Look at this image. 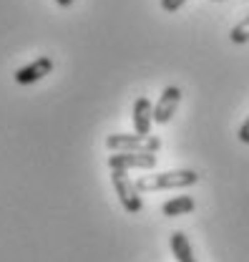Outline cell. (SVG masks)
Returning <instances> with one entry per match:
<instances>
[{"instance_id":"obj_4","label":"cell","mask_w":249,"mask_h":262,"mask_svg":"<svg viewBox=\"0 0 249 262\" xmlns=\"http://www.w3.org/2000/svg\"><path fill=\"white\" fill-rule=\"evenodd\" d=\"M179 101H182V89L179 86H166L164 94L159 96L154 106V121L156 124H169L171 116L176 114L179 108Z\"/></svg>"},{"instance_id":"obj_11","label":"cell","mask_w":249,"mask_h":262,"mask_svg":"<svg viewBox=\"0 0 249 262\" xmlns=\"http://www.w3.org/2000/svg\"><path fill=\"white\" fill-rule=\"evenodd\" d=\"M184 3H187V0H161V10H166V13H176Z\"/></svg>"},{"instance_id":"obj_9","label":"cell","mask_w":249,"mask_h":262,"mask_svg":"<svg viewBox=\"0 0 249 262\" xmlns=\"http://www.w3.org/2000/svg\"><path fill=\"white\" fill-rule=\"evenodd\" d=\"M171 252H174V260L176 262H196L191 242H189V237L184 232H174L171 234Z\"/></svg>"},{"instance_id":"obj_3","label":"cell","mask_w":249,"mask_h":262,"mask_svg":"<svg viewBox=\"0 0 249 262\" xmlns=\"http://www.w3.org/2000/svg\"><path fill=\"white\" fill-rule=\"evenodd\" d=\"M111 184L119 194V202L128 214H139L144 209V202H141V189L139 184L128 177L126 169H111Z\"/></svg>"},{"instance_id":"obj_10","label":"cell","mask_w":249,"mask_h":262,"mask_svg":"<svg viewBox=\"0 0 249 262\" xmlns=\"http://www.w3.org/2000/svg\"><path fill=\"white\" fill-rule=\"evenodd\" d=\"M229 40H232V43H237V46H244V43H249V15L242 20V23H237V26L232 28V33H229Z\"/></svg>"},{"instance_id":"obj_6","label":"cell","mask_w":249,"mask_h":262,"mask_svg":"<svg viewBox=\"0 0 249 262\" xmlns=\"http://www.w3.org/2000/svg\"><path fill=\"white\" fill-rule=\"evenodd\" d=\"M111 169H154L156 154H131V151H114L108 157Z\"/></svg>"},{"instance_id":"obj_7","label":"cell","mask_w":249,"mask_h":262,"mask_svg":"<svg viewBox=\"0 0 249 262\" xmlns=\"http://www.w3.org/2000/svg\"><path fill=\"white\" fill-rule=\"evenodd\" d=\"M133 129L136 134H151V126H154V103L146 96H141L136 103H133Z\"/></svg>"},{"instance_id":"obj_5","label":"cell","mask_w":249,"mask_h":262,"mask_svg":"<svg viewBox=\"0 0 249 262\" xmlns=\"http://www.w3.org/2000/svg\"><path fill=\"white\" fill-rule=\"evenodd\" d=\"M51 71H53V61H51L48 56H40V58H35L33 63L18 68V71L13 73V78H15L18 86H31V83H35V81L46 78Z\"/></svg>"},{"instance_id":"obj_13","label":"cell","mask_w":249,"mask_h":262,"mask_svg":"<svg viewBox=\"0 0 249 262\" xmlns=\"http://www.w3.org/2000/svg\"><path fill=\"white\" fill-rule=\"evenodd\" d=\"M56 3H58L61 8H71V5H73V0H56Z\"/></svg>"},{"instance_id":"obj_1","label":"cell","mask_w":249,"mask_h":262,"mask_svg":"<svg viewBox=\"0 0 249 262\" xmlns=\"http://www.w3.org/2000/svg\"><path fill=\"white\" fill-rule=\"evenodd\" d=\"M199 182V174L194 169H171L161 174H146L136 179L141 192H156V189H187Z\"/></svg>"},{"instance_id":"obj_2","label":"cell","mask_w":249,"mask_h":262,"mask_svg":"<svg viewBox=\"0 0 249 262\" xmlns=\"http://www.w3.org/2000/svg\"><path fill=\"white\" fill-rule=\"evenodd\" d=\"M106 146L111 151H131V154H159L161 139L151 134H108Z\"/></svg>"},{"instance_id":"obj_8","label":"cell","mask_w":249,"mask_h":262,"mask_svg":"<svg viewBox=\"0 0 249 262\" xmlns=\"http://www.w3.org/2000/svg\"><path fill=\"white\" fill-rule=\"evenodd\" d=\"M194 209H196V202H194V196L189 194H179L161 204V214L164 217H182V214H191Z\"/></svg>"},{"instance_id":"obj_12","label":"cell","mask_w":249,"mask_h":262,"mask_svg":"<svg viewBox=\"0 0 249 262\" xmlns=\"http://www.w3.org/2000/svg\"><path fill=\"white\" fill-rule=\"evenodd\" d=\"M237 136H239V141H242V144H249V116L244 119V124L239 126V131H237Z\"/></svg>"}]
</instances>
